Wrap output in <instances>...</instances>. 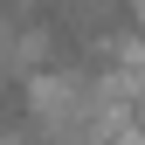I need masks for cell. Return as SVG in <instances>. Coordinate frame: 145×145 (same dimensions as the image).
Segmentation results:
<instances>
[{
	"mask_svg": "<svg viewBox=\"0 0 145 145\" xmlns=\"http://www.w3.org/2000/svg\"><path fill=\"white\" fill-rule=\"evenodd\" d=\"M21 42L35 48L42 69L62 76H97L118 62L124 42H138V7L131 0H35L14 14Z\"/></svg>",
	"mask_w": 145,
	"mask_h": 145,
	"instance_id": "obj_1",
	"label": "cell"
},
{
	"mask_svg": "<svg viewBox=\"0 0 145 145\" xmlns=\"http://www.w3.org/2000/svg\"><path fill=\"white\" fill-rule=\"evenodd\" d=\"M28 111H35V97H28V76L0 62V138H7V131H21V124H28Z\"/></svg>",
	"mask_w": 145,
	"mask_h": 145,
	"instance_id": "obj_2",
	"label": "cell"
}]
</instances>
